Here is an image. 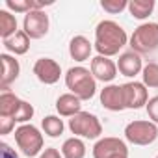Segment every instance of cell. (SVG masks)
<instances>
[{
    "mask_svg": "<svg viewBox=\"0 0 158 158\" xmlns=\"http://www.w3.org/2000/svg\"><path fill=\"white\" fill-rule=\"evenodd\" d=\"M56 112L60 117H74L82 112V101L73 93H61L56 99Z\"/></svg>",
    "mask_w": 158,
    "mask_h": 158,
    "instance_id": "obj_16",
    "label": "cell"
},
{
    "mask_svg": "<svg viewBox=\"0 0 158 158\" xmlns=\"http://www.w3.org/2000/svg\"><path fill=\"white\" fill-rule=\"evenodd\" d=\"M0 63H2V76H0V89L6 91L10 89V86L19 78L21 74V63L19 60H15V56L2 52L0 54Z\"/></svg>",
    "mask_w": 158,
    "mask_h": 158,
    "instance_id": "obj_13",
    "label": "cell"
},
{
    "mask_svg": "<svg viewBox=\"0 0 158 158\" xmlns=\"http://www.w3.org/2000/svg\"><path fill=\"white\" fill-rule=\"evenodd\" d=\"M6 8H8V11L26 15L34 10V0H6Z\"/></svg>",
    "mask_w": 158,
    "mask_h": 158,
    "instance_id": "obj_25",
    "label": "cell"
},
{
    "mask_svg": "<svg viewBox=\"0 0 158 158\" xmlns=\"http://www.w3.org/2000/svg\"><path fill=\"white\" fill-rule=\"evenodd\" d=\"M130 50L141 54H151L158 48V23H143L139 24L130 39H128Z\"/></svg>",
    "mask_w": 158,
    "mask_h": 158,
    "instance_id": "obj_4",
    "label": "cell"
},
{
    "mask_svg": "<svg viewBox=\"0 0 158 158\" xmlns=\"http://www.w3.org/2000/svg\"><path fill=\"white\" fill-rule=\"evenodd\" d=\"M69 130L82 139H101L102 134V123L95 114L89 112H80L74 117L69 119Z\"/></svg>",
    "mask_w": 158,
    "mask_h": 158,
    "instance_id": "obj_5",
    "label": "cell"
},
{
    "mask_svg": "<svg viewBox=\"0 0 158 158\" xmlns=\"http://www.w3.org/2000/svg\"><path fill=\"white\" fill-rule=\"evenodd\" d=\"M65 86L69 93L76 95L80 101H91L97 93V80L89 69L74 65L65 73Z\"/></svg>",
    "mask_w": 158,
    "mask_h": 158,
    "instance_id": "obj_2",
    "label": "cell"
},
{
    "mask_svg": "<svg viewBox=\"0 0 158 158\" xmlns=\"http://www.w3.org/2000/svg\"><path fill=\"white\" fill-rule=\"evenodd\" d=\"M114 158H128V154H117V156H114Z\"/></svg>",
    "mask_w": 158,
    "mask_h": 158,
    "instance_id": "obj_31",
    "label": "cell"
},
{
    "mask_svg": "<svg viewBox=\"0 0 158 158\" xmlns=\"http://www.w3.org/2000/svg\"><path fill=\"white\" fill-rule=\"evenodd\" d=\"M0 158H19V154H17L15 149H11V145L2 141L0 143Z\"/></svg>",
    "mask_w": 158,
    "mask_h": 158,
    "instance_id": "obj_29",
    "label": "cell"
},
{
    "mask_svg": "<svg viewBox=\"0 0 158 158\" xmlns=\"http://www.w3.org/2000/svg\"><path fill=\"white\" fill-rule=\"evenodd\" d=\"M145 110H147L149 121H152L154 125H158V95H154V97H151V99H149V102H147Z\"/></svg>",
    "mask_w": 158,
    "mask_h": 158,
    "instance_id": "obj_27",
    "label": "cell"
},
{
    "mask_svg": "<svg viewBox=\"0 0 158 158\" xmlns=\"http://www.w3.org/2000/svg\"><path fill=\"white\" fill-rule=\"evenodd\" d=\"M21 101L23 99H19L13 91H10V89L2 91L0 93V117H11L13 119Z\"/></svg>",
    "mask_w": 158,
    "mask_h": 158,
    "instance_id": "obj_19",
    "label": "cell"
},
{
    "mask_svg": "<svg viewBox=\"0 0 158 158\" xmlns=\"http://www.w3.org/2000/svg\"><path fill=\"white\" fill-rule=\"evenodd\" d=\"M41 128L43 134H47L48 138H60L65 130V123L60 115H47L41 121Z\"/></svg>",
    "mask_w": 158,
    "mask_h": 158,
    "instance_id": "obj_21",
    "label": "cell"
},
{
    "mask_svg": "<svg viewBox=\"0 0 158 158\" xmlns=\"http://www.w3.org/2000/svg\"><path fill=\"white\" fill-rule=\"evenodd\" d=\"M156 8L154 0H130L128 2V13L138 19V21H145Z\"/></svg>",
    "mask_w": 158,
    "mask_h": 158,
    "instance_id": "obj_20",
    "label": "cell"
},
{
    "mask_svg": "<svg viewBox=\"0 0 158 158\" xmlns=\"http://www.w3.org/2000/svg\"><path fill=\"white\" fill-rule=\"evenodd\" d=\"M99 97H101V104L106 110H110V112H123V110H127L123 86H119V84H106L101 89Z\"/></svg>",
    "mask_w": 158,
    "mask_h": 158,
    "instance_id": "obj_12",
    "label": "cell"
},
{
    "mask_svg": "<svg viewBox=\"0 0 158 158\" xmlns=\"http://www.w3.org/2000/svg\"><path fill=\"white\" fill-rule=\"evenodd\" d=\"M60 151H61L63 158H86L88 147H86V143H84L82 138L73 136V138H67L63 141V145H61Z\"/></svg>",
    "mask_w": 158,
    "mask_h": 158,
    "instance_id": "obj_18",
    "label": "cell"
},
{
    "mask_svg": "<svg viewBox=\"0 0 158 158\" xmlns=\"http://www.w3.org/2000/svg\"><path fill=\"white\" fill-rule=\"evenodd\" d=\"M117 71L127 76V78H134L136 74H141L143 71V60L138 52L134 50H127V52H121L119 54V60H117Z\"/></svg>",
    "mask_w": 158,
    "mask_h": 158,
    "instance_id": "obj_14",
    "label": "cell"
},
{
    "mask_svg": "<svg viewBox=\"0 0 158 158\" xmlns=\"http://www.w3.org/2000/svg\"><path fill=\"white\" fill-rule=\"evenodd\" d=\"M156 158H158V154H156Z\"/></svg>",
    "mask_w": 158,
    "mask_h": 158,
    "instance_id": "obj_32",
    "label": "cell"
},
{
    "mask_svg": "<svg viewBox=\"0 0 158 158\" xmlns=\"http://www.w3.org/2000/svg\"><path fill=\"white\" fill-rule=\"evenodd\" d=\"M37 158H63V154H61V151H58L56 147H47Z\"/></svg>",
    "mask_w": 158,
    "mask_h": 158,
    "instance_id": "obj_30",
    "label": "cell"
},
{
    "mask_svg": "<svg viewBox=\"0 0 158 158\" xmlns=\"http://www.w3.org/2000/svg\"><path fill=\"white\" fill-rule=\"evenodd\" d=\"M93 48H95L93 43H91L86 35H74V37L69 41V56H71L74 61H78V63L89 60Z\"/></svg>",
    "mask_w": 158,
    "mask_h": 158,
    "instance_id": "obj_15",
    "label": "cell"
},
{
    "mask_svg": "<svg viewBox=\"0 0 158 158\" xmlns=\"http://www.w3.org/2000/svg\"><path fill=\"white\" fill-rule=\"evenodd\" d=\"M91 74L95 76L97 82H104V84H112L114 78L117 76V61H114L112 58L106 56H95L91 58V67H89Z\"/></svg>",
    "mask_w": 158,
    "mask_h": 158,
    "instance_id": "obj_11",
    "label": "cell"
},
{
    "mask_svg": "<svg viewBox=\"0 0 158 158\" xmlns=\"http://www.w3.org/2000/svg\"><path fill=\"white\" fill-rule=\"evenodd\" d=\"M141 82H143L145 88L158 89V63H156V61H149V63L143 65Z\"/></svg>",
    "mask_w": 158,
    "mask_h": 158,
    "instance_id": "obj_23",
    "label": "cell"
},
{
    "mask_svg": "<svg viewBox=\"0 0 158 158\" xmlns=\"http://www.w3.org/2000/svg\"><path fill=\"white\" fill-rule=\"evenodd\" d=\"M34 114H35L34 106H32L28 101H21V104H19V108H17V112H15V115H13V121H15V123H21V125H26V123L34 117Z\"/></svg>",
    "mask_w": 158,
    "mask_h": 158,
    "instance_id": "obj_24",
    "label": "cell"
},
{
    "mask_svg": "<svg viewBox=\"0 0 158 158\" xmlns=\"http://www.w3.org/2000/svg\"><path fill=\"white\" fill-rule=\"evenodd\" d=\"M2 45L11 56H23L30 48V37L24 30H19L15 35H11L8 39H2Z\"/></svg>",
    "mask_w": 158,
    "mask_h": 158,
    "instance_id": "obj_17",
    "label": "cell"
},
{
    "mask_svg": "<svg viewBox=\"0 0 158 158\" xmlns=\"http://www.w3.org/2000/svg\"><path fill=\"white\" fill-rule=\"evenodd\" d=\"M34 74L45 86H54L61 76V65L52 58H39L34 63Z\"/></svg>",
    "mask_w": 158,
    "mask_h": 158,
    "instance_id": "obj_8",
    "label": "cell"
},
{
    "mask_svg": "<svg viewBox=\"0 0 158 158\" xmlns=\"http://www.w3.org/2000/svg\"><path fill=\"white\" fill-rule=\"evenodd\" d=\"M50 28V21L48 15L45 13V10H32L30 13L24 15L23 21V30L28 34L30 39H41L48 34Z\"/></svg>",
    "mask_w": 158,
    "mask_h": 158,
    "instance_id": "obj_7",
    "label": "cell"
},
{
    "mask_svg": "<svg viewBox=\"0 0 158 158\" xmlns=\"http://www.w3.org/2000/svg\"><path fill=\"white\" fill-rule=\"evenodd\" d=\"M128 35L125 32V28L112 21V19H102L97 26H95V50L99 56H106V58H112V56H117L123 47H127L128 43Z\"/></svg>",
    "mask_w": 158,
    "mask_h": 158,
    "instance_id": "obj_1",
    "label": "cell"
},
{
    "mask_svg": "<svg viewBox=\"0 0 158 158\" xmlns=\"http://www.w3.org/2000/svg\"><path fill=\"white\" fill-rule=\"evenodd\" d=\"M91 152H93V158H114L117 154H128V145L121 138L106 136L97 139Z\"/></svg>",
    "mask_w": 158,
    "mask_h": 158,
    "instance_id": "obj_9",
    "label": "cell"
},
{
    "mask_svg": "<svg viewBox=\"0 0 158 158\" xmlns=\"http://www.w3.org/2000/svg\"><path fill=\"white\" fill-rule=\"evenodd\" d=\"M13 128H15V121L11 117H0V134L2 136L11 134Z\"/></svg>",
    "mask_w": 158,
    "mask_h": 158,
    "instance_id": "obj_28",
    "label": "cell"
},
{
    "mask_svg": "<svg viewBox=\"0 0 158 158\" xmlns=\"http://www.w3.org/2000/svg\"><path fill=\"white\" fill-rule=\"evenodd\" d=\"M17 32V17L8 10H0V37L8 39Z\"/></svg>",
    "mask_w": 158,
    "mask_h": 158,
    "instance_id": "obj_22",
    "label": "cell"
},
{
    "mask_svg": "<svg viewBox=\"0 0 158 158\" xmlns=\"http://www.w3.org/2000/svg\"><path fill=\"white\" fill-rule=\"evenodd\" d=\"M15 143L17 147L21 149V152L28 158H34V156H39L45 149V139H43V134L41 130L32 125V123H26V125H19L15 128Z\"/></svg>",
    "mask_w": 158,
    "mask_h": 158,
    "instance_id": "obj_3",
    "label": "cell"
},
{
    "mask_svg": "<svg viewBox=\"0 0 158 158\" xmlns=\"http://www.w3.org/2000/svg\"><path fill=\"white\" fill-rule=\"evenodd\" d=\"M123 86V95H125V106L127 110H139L143 106H147L149 102V91L143 86V82H127L121 84Z\"/></svg>",
    "mask_w": 158,
    "mask_h": 158,
    "instance_id": "obj_10",
    "label": "cell"
},
{
    "mask_svg": "<svg viewBox=\"0 0 158 158\" xmlns=\"http://www.w3.org/2000/svg\"><path fill=\"white\" fill-rule=\"evenodd\" d=\"M125 139L132 145H151L158 139V125L149 119H134L125 127Z\"/></svg>",
    "mask_w": 158,
    "mask_h": 158,
    "instance_id": "obj_6",
    "label": "cell"
},
{
    "mask_svg": "<svg viewBox=\"0 0 158 158\" xmlns=\"http://www.w3.org/2000/svg\"><path fill=\"white\" fill-rule=\"evenodd\" d=\"M101 8L110 15H117V13L128 10V2L127 0H101Z\"/></svg>",
    "mask_w": 158,
    "mask_h": 158,
    "instance_id": "obj_26",
    "label": "cell"
}]
</instances>
